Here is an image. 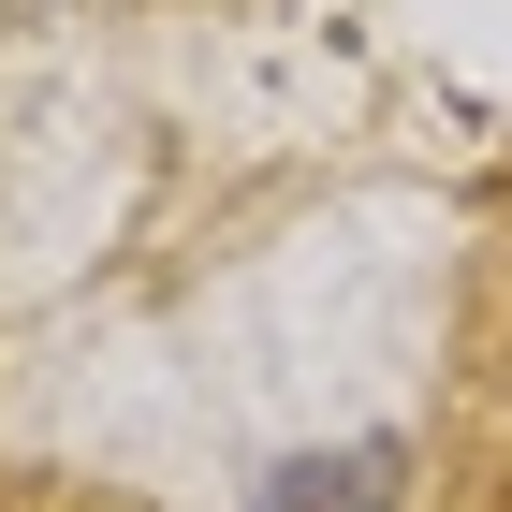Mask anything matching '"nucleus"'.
Returning a JSON list of instances; mask_svg holds the SVG:
<instances>
[{"label":"nucleus","instance_id":"obj_1","mask_svg":"<svg viewBox=\"0 0 512 512\" xmlns=\"http://www.w3.org/2000/svg\"><path fill=\"white\" fill-rule=\"evenodd\" d=\"M454 512H512V220L483 249V293H469V381H454V454H439Z\"/></svg>","mask_w":512,"mask_h":512},{"label":"nucleus","instance_id":"obj_2","mask_svg":"<svg viewBox=\"0 0 512 512\" xmlns=\"http://www.w3.org/2000/svg\"><path fill=\"white\" fill-rule=\"evenodd\" d=\"M249 512H395V454H381V439H352V454H293Z\"/></svg>","mask_w":512,"mask_h":512},{"label":"nucleus","instance_id":"obj_3","mask_svg":"<svg viewBox=\"0 0 512 512\" xmlns=\"http://www.w3.org/2000/svg\"><path fill=\"white\" fill-rule=\"evenodd\" d=\"M0 512H103V498H74V483H0Z\"/></svg>","mask_w":512,"mask_h":512}]
</instances>
